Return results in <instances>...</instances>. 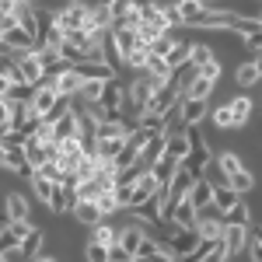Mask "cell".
Wrapping results in <instances>:
<instances>
[{
  "label": "cell",
  "instance_id": "obj_1",
  "mask_svg": "<svg viewBox=\"0 0 262 262\" xmlns=\"http://www.w3.org/2000/svg\"><path fill=\"white\" fill-rule=\"evenodd\" d=\"M231 18H234V11H227V7H203L185 28H200V32H227V28H231Z\"/></svg>",
  "mask_w": 262,
  "mask_h": 262
},
{
  "label": "cell",
  "instance_id": "obj_2",
  "mask_svg": "<svg viewBox=\"0 0 262 262\" xmlns=\"http://www.w3.org/2000/svg\"><path fill=\"white\" fill-rule=\"evenodd\" d=\"M4 60H14L18 63V70H21V77H25V84H42L46 81V67L39 63V56H35V49L32 53H7Z\"/></svg>",
  "mask_w": 262,
  "mask_h": 262
},
{
  "label": "cell",
  "instance_id": "obj_3",
  "mask_svg": "<svg viewBox=\"0 0 262 262\" xmlns=\"http://www.w3.org/2000/svg\"><path fill=\"white\" fill-rule=\"evenodd\" d=\"M224 217L213 210V206H206V210H200V217H196V234H200L203 242H221L224 238Z\"/></svg>",
  "mask_w": 262,
  "mask_h": 262
},
{
  "label": "cell",
  "instance_id": "obj_4",
  "mask_svg": "<svg viewBox=\"0 0 262 262\" xmlns=\"http://www.w3.org/2000/svg\"><path fill=\"white\" fill-rule=\"evenodd\" d=\"M46 81L56 88V95H63V98H77L84 77L77 74V67H63L60 74H46Z\"/></svg>",
  "mask_w": 262,
  "mask_h": 262
},
{
  "label": "cell",
  "instance_id": "obj_5",
  "mask_svg": "<svg viewBox=\"0 0 262 262\" xmlns=\"http://www.w3.org/2000/svg\"><path fill=\"white\" fill-rule=\"evenodd\" d=\"M4 221L11 224H21V221H32V196H25V192H7L4 196Z\"/></svg>",
  "mask_w": 262,
  "mask_h": 262
},
{
  "label": "cell",
  "instance_id": "obj_6",
  "mask_svg": "<svg viewBox=\"0 0 262 262\" xmlns=\"http://www.w3.org/2000/svg\"><path fill=\"white\" fill-rule=\"evenodd\" d=\"M210 116V98H179V122L182 126H200Z\"/></svg>",
  "mask_w": 262,
  "mask_h": 262
},
{
  "label": "cell",
  "instance_id": "obj_7",
  "mask_svg": "<svg viewBox=\"0 0 262 262\" xmlns=\"http://www.w3.org/2000/svg\"><path fill=\"white\" fill-rule=\"evenodd\" d=\"M101 105L112 112V116H122V108H126V81H119V77H112V81H105V88H101Z\"/></svg>",
  "mask_w": 262,
  "mask_h": 262
},
{
  "label": "cell",
  "instance_id": "obj_8",
  "mask_svg": "<svg viewBox=\"0 0 262 262\" xmlns=\"http://www.w3.org/2000/svg\"><path fill=\"white\" fill-rule=\"evenodd\" d=\"M245 242H248V224H227V227H224L221 245L227 248V259L245 255Z\"/></svg>",
  "mask_w": 262,
  "mask_h": 262
},
{
  "label": "cell",
  "instance_id": "obj_9",
  "mask_svg": "<svg viewBox=\"0 0 262 262\" xmlns=\"http://www.w3.org/2000/svg\"><path fill=\"white\" fill-rule=\"evenodd\" d=\"M168 245H171L175 259L185 262V259H189V252L200 245V234H196V227H192V231H179V227H171V231H168Z\"/></svg>",
  "mask_w": 262,
  "mask_h": 262
},
{
  "label": "cell",
  "instance_id": "obj_10",
  "mask_svg": "<svg viewBox=\"0 0 262 262\" xmlns=\"http://www.w3.org/2000/svg\"><path fill=\"white\" fill-rule=\"evenodd\" d=\"M227 108H231V119H234V129H245L248 122H252V112H255V98L252 95H234V98L227 101Z\"/></svg>",
  "mask_w": 262,
  "mask_h": 262
},
{
  "label": "cell",
  "instance_id": "obj_11",
  "mask_svg": "<svg viewBox=\"0 0 262 262\" xmlns=\"http://www.w3.org/2000/svg\"><path fill=\"white\" fill-rule=\"evenodd\" d=\"M35 224L32 221H21V224H11V221H4L0 224V252H11V248H18L21 238L32 231Z\"/></svg>",
  "mask_w": 262,
  "mask_h": 262
},
{
  "label": "cell",
  "instance_id": "obj_12",
  "mask_svg": "<svg viewBox=\"0 0 262 262\" xmlns=\"http://www.w3.org/2000/svg\"><path fill=\"white\" fill-rule=\"evenodd\" d=\"M4 46H7L11 53H32V49L39 46V39H35L28 28L14 25V28H7V32H4Z\"/></svg>",
  "mask_w": 262,
  "mask_h": 262
},
{
  "label": "cell",
  "instance_id": "obj_13",
  "mask_svg": "<svg viewBox=\"0 0 262 262\" xmlns=\"http://www.w3.org/2000/svg\"><path fill=\"white\" fill-rule=\"evenodd\" d=\"M28 189H32V196H35V200H39L42 206L53 213V200H56V189H60V185H56V182H49L46 175H39V171H35V175L28 179Z\"/></svg>",
  "mask_w": 262,
  "mask_h": 262
},
{
  "label": "cell",
  "instance_id": "obj_14",
  "mask_svg": "<svg viewBox=\"0 0 262 262\" xmlns=\"http://www.w3.org/2000/svg\"><path fill=\"white\" fill-rule=\"evenodd\" d=\"M56 98H60V95H56V88H53L49 81H42V84H35V91H32V101H28V105H32V108L39 112L42 119H46V116L53 112Z\"/></svg>",
  "mask_w": 262,
  "mask_h": 262
},
{
  "label": "cell",
  "instance_id": "obj_15",
  "mask_svg": "<svg viewBox=\"0 0 262 262\" xmlns=\"http://www.w3.org/2000/svg\"><path fill=\"white\" fill-rule=\"evenodd\" d=\"M196 217H200V210L189 203V196H182L179 200V206L171 210V217H168V224H175L179 231H192L196 227Z\"/></svg>",
  "mask_w": 262,
  "mask_h": 262
},
{
  "label": "cell",
  "instance_id": "obj_16",
  "mask_svg": "<svg viewBox=\"0 0 262 262\" xmlns=\"http://www.w3.org/2000/svg\"><path fill=\"white\" fill-rule=\"evenodd\" d=\"M158 189H161V182L154 179V171L147 168L140 179L133 182V206H140V203H147V200H154L158 196Z\"/></svg>",
  "mask_w": 262,
  "mask_h": 262
},
{
  "label": "cell",
  "instance_id": "obj_17",
  "mask_svg": "<svg viewBox=\"0 0 262 262\" xmlns=\"http://www.w3.org/2000/svg\"><path fill=\"white\" fill-rule=\"evenodd\" d=\"M185 196H189V203H192L196 210H206V206L213 203V182L206 179V175H200V179L189 185V192H185Z\"/></svg>",
  "mask_w": 262,
  "mask_h": 262
},
{
  "label": "cell",
  "instance_id": "obj_18",
  "mask_svg": "<svg viewBox=\"0 0 262 262\" xmlns=\"http://www.w3.org/2000/svg\"><path fill=\"white\" fill-rule=\"evenodd\" d=\"M168 133V129H164ZM164 158H175V161H185L189 158V137H185V126L175 129V133H168V140H164Z\"/></svg>",
  "mask_w": 262,
  "mask_h": 262
},
{
  "label": "cell",
  "instance_id": "obj_19",
  "mask_svg": "<svg viewBox=\"0 0 262 262\" xmlns=\"http://www.w3.org/2000/svg\"><path fill=\"white\" fill-rule=\"evenodd\" d=\"M77 74L84 81H112V77H119L112 63H84V60L77 63Z\"/></svg>",
  "mask_w": 262,
  "mask_h": 262
},
{
  "label": "cell",
  "instance_id": "obj_20",
  "mask_svg": "<svg viewBox=\"0 0 262 262\" xmlns=\"http://www.w3.org/2000/svg\"><path fill=\"white\" fill-rule=\"evenodd\" d=\"M70 217L81 224V227H88V231H91L98 221H105V217L98 213V206H95V200H77V206H74V213H70Z\"/></svg>",
  "mask_w": 262,
  "mask_h": 262
},
{
  "label": "cell",
  "instance_id": "obj_21",
  "mask_svg": "<svg viewBox=\"0 0 262 262\" xmlns=\"http://www.w3.org/2000/svg\"><path fill=\"white\" fill-rule=\"evenodd\" d=\"M238 200H242V196H238L231 185H213V203H210V206L224 217L227 210H234V206H238Z\"/></svg>",
  "mask_w": 262,
  "mask_h": 262
},
{
  "label": "cell",
  "instance_id": "obj_22",
  "mask_svg": "<svg viewBox=\"0 0 262 262\" xmlns=\"http://www.w3.org/2000/svg\"><path fill=\"white\" fill-rule=\"evenodd\" d=\"M88 242H98V245H105V248H112V245H119V227H112L108 221H98L91 227Z\"/></svg>",
  "mask_w": 262,
  "mask_h": 262
},
{
  "label": "cell",
  "instance_id": "obj_23",
  "mask_svg": "<svg viewBox=\"0 0 262 262\" xmlns=\"http://www.w3.org/2000/svg\"><path fill=\"white\" fill-rule=\"evenodd\" d=\"M143 234H147V231H143L140 224H133V221H129L126 227H119V245L126 248V252H129V255H137V248H140Z\"/></svg>",
  "mask_w": 262,
  "mask_h": 262
},
{
  "label": "cell",
  "instance_id": "obj_24",
  "mask_svg": "<svg viewBox=\"0 0 262 262\" xmlns=\"http://www.w3.org/2000/svg\"><path fill=\"white\" fill-rule=\"evenodd\" d=\"M18 248L25 252V255H28V259L42 255V252H46V231H42V227H32V231H28V234L21 238V245H18Z\"/></svg>",
  "mask_w": 262,
  "mask_h": 262
},
{
  "label": "cell",
  "instance_id": "obj_25",
  "mask_svg": "<svg viewBox=\"0 0 262 262\" xmlns=\"http://www.w3.org/2000/svg\"><path fill=\"white\" fill-rule=\"evenodd\" d=\"M164 140H168V133H164V129H158V133H154L150 140L143 143V150H140V161L147 164V168H150V164H154L158 158H161V150H164Z\"/></svg>",
  "mask_w": 262,
  "mask_h": 262
},
{
  "label": "cell",
  "instance_id": "obj_26",
  "mask_svg": "<svg viewBox=\"0 0 262 262\" xmlns=\"http://www.w3.org/2000/svg\"><path fill=\"white\" fill-rule=\"evenodd\" d=\"M171 7H175V18H179V25L185 28L189 21L196 18L203 11V0H171Z\"/></svg>",
  "mask_w": 262,
  "mask_h": 262
},
{
  "label": "cell",
  "instance_id": "obj_27",
  "mask_svg": "<svg viewBox=\"0 0 262 262\" xmlns=\"http://www.w3.org/2000/svg\"><path fill=\"white\" fill-rule=\"evenodd\" d=\"M179 164H182V161H175V158H164V154H161L158 161L150 164V171H154V179L161 182V185H168V182L175 179V171H179Z\"/></svg>",
  "mask_w": 262,
  "mask_h": 262
},
{
  "label": "cell",
  "instance_id": "obj_28",
  "mask_svg": "<svg viewBox=\"0 0 262 262\" xmlns=\"http://www.w3.org/2000/svg\"><path fill=\"white\" fill-rule=\"evenodd\" d=\"M147 56H150V46H147V42H137V49L122 56V67L133 70V74H140L143 67H147Z\"/></svg>",
  "mask_w": 262,
  "mask_h": 262
},
{
  "label": "cell",
  "instance_id": "obj_29",
  "mask_svg": "<svg viewBox=\"0 0 262 262\" xmlns=\"http://www.w3.org/2000/svg\"><path fill=\"white\" fill-rule=\"evenodd\" d=\"M227 185H231L238 196H245V192H252V189H255V171H248V168H238L234 175H227Z\"/></svg>",
  "mask_w": 262,
  "mask_h": 262
},
{
  "label": "cell",
  "instance_id": "obj_30",
  "mask_svg": "<svg viewBox=\"0 0 262 262\" xmlns=\"http://www.w3.org/2000/svg\"><path fill=\"white\" fill-rule=\"evenodd\" d=\"M189 46H192L189 39H175L171 46H168L164 60H168V67H171V70H175V67H182V63H189Z\"/></svg>",
  "mask_w": 262,
  "mask_h": 262
},
{
  "label": "cell",
  "instance_id": "obj_31",
  "mask_svg": "<svg viewBox=\"0 0 262 262\" xmlns=\"http://www.w3.org/2000/svg\"><path fill=\"white\" fill-rule=\"evenodd\" d=\"M213 88H217L213 81H206V77H200V74H196L192 81L182 88V95H185V98H210V95H213Z\"/></svg>",
  "mask_w": 262,
  "mask_h": 262
},
{
  "label": "cell",
  "instance_id": "obj_32",
  "mask_svg": "<svg viewBox=\"0 0 262 262\" xmlns=\"http://www.w3.org/2000/svg\"><path fill=\"white\" fill-rule=\"evenodd\" d=\"M143 74H150V77H158V81H171V67H168V60L158 56V53H150V56H147Z\"/></svg>",
  "mask_w": 262,
  "mask_h": 262
},
{
  "label": "cell",
  "instance_id": "obj_33",
  "mask_svg": "<svg viewBox=\"0 0 262 262\" xmlns=\"http://www.w3.org/2000/svg\"><path fill=\"white\" fill-rule=\"evenodd\" d=\"M53 129H56V140H70V137H77V112L70 108L67 116H60V119L53 122Z\"/></svg>",
  "mask_w": 262,
  "mask_h": 262
},
{
  "label": "cell",
  "instance_id": "obj_34",
  "mask_svg": "<svg viewBox=\"0 0 262 262\" xmlns=\"http://www.w3.org/2000/svg\"><path fill=\"white\" fill-rule=\"evenodd\" d=\"M95 206H98V213L105 217V221H108V217H116V213H119V200H116V189H105V192H98Z\"/></svg>",
  "mask_w": 262,
  "mask_h": 262
},
{
  "label": "cell",
  "instance_id": "obj_35",
  "mask_svg": "<svg viewBox=\"0 0 262 262\" xmlns=\"http://www.w3.org/2000/svg\"><path fill=\"white\" fill-rule=\"evenodd\" d=\"M213 164L221 168L224 175H234L238 168H245V161L238 158V154H234V150H221V154H213Z\"/></svg>",
  "mask_w": 262,
  "mask_h": 262
},
{
  "label": "cell",
  "instance_id": "obj_36",
  "mask_svg": "<svg viewBox=\"0 0 262 262\" xmlns=\"http://www.w3.org/2000/svg\"><path fill=\"white\" fill-rule=\"evenodd\" d=\"M234 81H238V88L242 91H248V88H255V84L262 81L259 74H255V67H252V60H245L238 70H234Z\"/></svg>",
  "mask_w": 262,
  "mask_h": 262
},
{
  "label": "cell",
  "instance_id": "obj_37",
  "mask_svg": "<svg viewBox=\"0 0 262 262\" xmlns=\"http://www.w3.org/2000/svg\"><path fill=\"white\" fill-rule=\"evenodd\" d=\"M91 21L98 25L101 32H108V28H112V7L101 4V0H91Z\"/></svg>",
  "mask_w": 262,
  "mask_h": 262
},
{
  "label": "cell",
  "instance_id": "obj_38",
  "mask_svg": "<svg viewBox=\"0 0 262 262\" xmlns=\"http://www.w3.org/2000/svg\"><path fill=\"white\" fill-rule=\"evenodd\" d=\"M255 224V221H252ZM248 224V242H245V259L248 262H262V238L255 234V227Z\"/></svg>",
  "mask_w": 262,
  "mask_h": 262
},
{
  "label": "cell",
  "instance_id": "obj_39",
  "mask_svg": "<svg viewBox=\"0 0 262 262\" xmlns=\"http://www.w3.org/2000/svg\"><path fill=\"white\" fill-rule=\"evenodd\" d=\"M210 122H213V129H234V119H231L227 101H224V105H217V108H210Z\"/></svg>",
  "mask_w": 262,
  "mask_h": 262
},
{
  "label": "cell",
  "instance_id": "obj_40",
  "mask_svg": "<svg viewBox=\"0 0 262 262\" xmlns=\"http://www.w3.org/2000/svg\"><path fill=\"white\" fill-rule=\"evenodd\" d=\"M224 224H252V210H248L245 196L238 200V206H234V210H227V213H224Z\"/></svg>",
  "mask_w": 262,
  "mask_h": 262
},
{
  "label": "cell",
  "instance_id": "obj_41",
  "mask_svg": "<svg viewBox=\"0 0 262 262\" xmlns=\"http://www.w3.org/2000/svg\"><path fill=\"white\" fill-rule=\"evenodd\" d=\"M196 74H200V77H206V81H221V74H224V63L217 60V56H213V60H206V63H200V67H196Z\"/></svg>",
  "mask_w": 262,
  "mask_h": 262
},
{
  "label": "cell",
  "instance_id": "obj_42",
  "mask_svg": "<svg viewBox=\"0 0 262 262\" xmlns=\"http://www.w3.org/2000/svg\"><path fill=\"white\" fill-rule=\"evenodd\" d=\"M213 56H217V53H213V46H206V42H192V46H189V60L196 63V67L206 63V60H213Z\"/></svg>",
  "mask_w": 262,
  "mask_h": 262
},
{
  "label": "cell",
  "instance_id": "obj_43",
  "mask_svg": "<svg viewBox=\"0 0 262 262\" xmlns=\"http://www.w3.org/2000/svg\"><path fill=\"white\" fill-rule=\"evenodd\" d=\"M84 262H108V248L98 242H84Z\"/></svg>",
  "mask_w": 262,
  "mask_h": 262
},
{
  "label": "cell",
  "instance_id": "obj_44",
  "mask_svg": "<svg viewBox=\"0 0 262 262\" xmlns=\"http://www.w3.org/2000/svg\"><path fill=\"white\" fill-rule=\"evenodd\" d=\"M98 192H105V189H101V182H98V179L77 182V196H81V200H98Z\"/></svg>",
  "mask_w": 262,
  "mask_h": 262
},
{
  "label": "cell",
  "instance_id": "obj_45",
  "mask_svg": "<svg viewBox=\"0 0 262 262\" xmlns=\"http://www.w3.org/2000/svg\"><path fill=\"white\" fill-rule=\"evenodd\" d=\"M116 200H119V210L133 206V182H116Z\"/></svg>",
  "mask_w": 262,
  "mask_h": 262
},
{
  "label": "cell",
  "instance_id": "obj_46",
  "mask_svg": "<svg viewBox=\"0 0 262 262\" xmlns=\"http://www.w3.org/2000/svg\"><path fill=\"white\" fill-rule=\"evenodd\" d=\"M242 46H245V53H248V56L262 53V25L255 28V32H252V35H245V39H242Z\"/></svg>",
  "mask_w": 262,
  "mask_h": 262
},
{
  "label": "cell",
  "instance_id": "obj_47",
  "mask_svg": "<svg viewBox=\"0 0 262 262\" xmlns=\"http://www.w3.org/2000/svg\"><path fill=\"white\" fill-rule=\"evenodd\" d=\"M200 262H227V248H224L221 242L213 245V248H210V252H206V255H203Z\"/></svg>",
  "mask_w": 262,
  "mask_h": 262
},
{
  "label": "cell",
  "instance_id": "obj_48",
  "mask_svg": "<svg viewBox=\"0 0 262 262\" xmlns=\"http://www.w3.org/2000/svg\"><path fill=\"white\" fill-rule=\"evenodd\" d=\"M133 262H179L171 252H158V255H133Z\"/></svg>",
  "mask_w": 262,
  "mask_h": 262
},
{
  "label": "cell",
  "instance_id": "obj_49",
  "mask_svg": "<svg viewBox=\"0 0 262 262\" xmlns=\"http://www.w3.org/2000/svg\"><path fill=\"white\" fill-rule=\"evenodd\" d=\"M0 129H4V133L11 129V101L7 98H0Z\"/></svg>",
  "mask_w": 262,
  "mask_h": 262
},
{
  "label": "cell",
  "instance_id": "obj_50",
  "mask_svg": "<svg viewBox=\"0 0 262 262\" xmlns=\"http://www.w3.org/2000/svg\"><path fill=\"white\" fill-rule=\"evenodd\" d=\"M129 259H133V255H129L122 245H112V248H108V262H129Z\"/></svg>",
  "mask_w": 262,
  "mask_h": 262
},
{
  "label": "cell",
  "instance_id": "obj_51",
  "mask_svg": "<svg viewBox=\"0 0 262 262\" xmlns=\"http://www.w3.org/2000/svg\"><path fill=\"white\" fill-rule=\"evenodd\" d=\"M4 262H32L21 248H11V252H4Z\"/></svg>",
  "mask_w": 262,
  "mask_h": 262
},
{
  "label": "cell",
  "instance_id": "obj_52",
  "mask_svg": "<svg viewBox=\"0 0 262 262\" xmlns=\"http://www.w3.org/2000/svg\"><path fill=\"white\" fill-rule=\"evenodd\" d=\"M0 171H11V158H7V147H0Z\"/></svg>",
  "mask_w": 262,
  "mask_h": 262
},
{
  "label": "cell",
  "instance_id": "obj_53",
  "mask_svg": "<svg viewBox=\"0 0 262 262\" xmlns=\"http://www.w3.org/2000/svg\"><path fill=\"white\" fill-rule=\"evenodd\" d=\"M14 4L18 0H0V14H14Z\"/></svg>",
  "mask_w": 262,
  "mask_h": 262
},
{
  "label": "cell",
  "instance_id": "obj_54",
  "mask_svg": "<svg viewBox=\"0 0 262 262\" xmlns=\"http://www.w3.org/2000/svg\"><path fill=\"white\" fill-rule=\"evenodd\" d=\"M248 60H252V67H255V74L262 77V53H255V56H248Z\"/></svg>",
  "mask_w": 262,
  "mask_h": 262
},
{
  "label": "cell",
  "instance_id": "obj_55",
  "mask_svg": "<svg viewBox=\"0 0 262 262\" xmlns=\"http://www.w3.org/2000/svg\"><path fill=\"white\" fill-rule=\"evenodd\" d=\"M32 262H56V259H53L49 252H42V255H35V259H32Z\"/></svg>",
  "mask_w": 262,
  "mask_h": 262
},
{
  "label": "cell",
  "instance_id": "obj_56",
  "mask_svg": "<svg viewBox=\"0 0 262 262\" xmlns=\"http://www.w3.org/2000/svg\"><path fill=\"white\" fill-rule=\"evenodd\" d=\"M7 53H11V49H7V46H4V35H0V60H4V56H7Z\"/></svg>",
  "mask_w": 262,
  "mask_h": 262
},
{
  "label": "cell",
  "instance_id": "obj_57",
  "mask_svg": "<svg viewBox=\"0 0 262 262\" xmlns=\"http://www.w3.org/2000/svg\"><path fill=\"white\" fill-rule=\"evenodd\" d=\"M213 4H221V0H203V7H213Z\"/></svg>",
  "mask_w": 262,
  "mask_h": 262
},
{
  "label": "cell",
  "instance_id": "obj_58",
  "mask_svg": "<svg viewBox=\"0 0 262 262\" xmlns=\"http://www.w3.org/2000/svg\"><path fill=\"white\" fill-rule=\"evenodd\" d=\"M252 227H255V234H259V238H262V224H252Z\"/></svg>",
  "mask_w": 262,
  "mask_h": 262
},
{
  "label": "cell",
  "instance_id": "obj_59",
  "mask_svg": "<svg viewBox=\"0 0 262 262\" xmlns=\"http://www.w3.org/2000/svg\"><path fill=\"white\" fill-rule=\"evenodd\" d=\"M101 4H116V0H101Z\"/></svg>",
  "mask_w": 262,
  "mask_h": 262
},
{
  "label": "cell",
  "instance_id": "obj_60",
  "mask_svg": "<svg viewBox=\"0 0 262 262\" xmlns=\"http://www.w3.org/2000/svg\"><path fill=\"white\" fill-rule=\"evenodd\" d=\"M259 25H262V11H259Z\"/></svg>",
  "mask_w": 262,
  "mask_h": 262
},
{
  "label": "cell",
  "instance_id": "obj_61",
  "mask_svg": "<svg viewBox=\"0 0 262 262\" xmlns=\"http://www.w3.org/2000/svg\"><path fill=\"white\" fill-rule=\"evenodd\" d=\"M0 262H4V252H0Z\"/></svg>",
  "mask_w": 262,
  "mask_h": 262
},
{
  "label": "cell",
  "instance_id": "obj_62",
  "mask_svg": "<svg viewBox=\"0 0 262 262\" xmlns=\"http://www.w3.org/2000/svg\"><path fill=\"white\" fill-rule=\"evenodd\" d=\"M129 262H133V259H129Z\"/></svg>",
  "mask_w": 262,
  "mask_h": 262
}]
</instances>
